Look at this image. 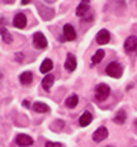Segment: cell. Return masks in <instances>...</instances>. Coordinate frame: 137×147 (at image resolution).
Listing matches in <instances>:
<instances>
[{
  "label": "cell",
  "instance_id": "obj_5",
  "mask_svg": "<svg viewBox=\"0 0 137 147\" xmlns=\"http://www.w3.org/2000/svg\"><path fill=\"white\" fill-rule=\"evenodd\" d=\"M63 37H64V40H69V42L76 40V32H74V27L72 24H64V27H63Z\"/></svg>",
  "mask_w": 137,
  "mask_h": 147
},
{
  "label": "cell",
  "instance_id": "obj_20",
  "mask_svg": "<svg viewBox=\"0 0 137 147\" xmlns=\"http://www.w3.org/2000/svg\"><path fill=\"white\" fill-rule=\"evenodd\" d=\"M1 36H3V42H4V43H11L13 37H11V34L6 30V27H4V26L1 27Z\"/></svg>",
  "mask_w": 137,
  "mask_h": 147
},
{
  "label": "cell",
  "instance_id": "obj_3",
  "mask_svg": "<svg viewBox=\"0 0 137 147\" xmlns=\"http://www.w3.org/2000/svg\"><path fill=\"white\" fill-rule=\"evenodd\" d=\"M33 43H34V46H36L37 49H40V50L47 47V39H46L45 34L40 33V32L34 33V36H33Z\"/></svg>",
  "mask_w": 137,
  "mask_h": 147
},
{
  "label": "cell",
  "instance_id": "obj_8",
  "mask_svg": "<svg viewBox=\"0 0 137 147\" xmlns=\"http://www.w3.org/2000/svg\"><path fill=\"white\" fill-rule=\"evenodd\" d=\"M96 42L99 45H107L110 42V33H109V30H106V29L100 30L97 33V36H96Z\"/></svg>",
  "mask_w": 137,
  "mask_h": 147
},
{
  "label": "cell",
  "instance_id": "obj_1",
  "mask_svg": "<svg viewBox=\"0 0 137 147\" xmlns=\"http://www.w3.org/2000/svg\"><path fill=\"white\" fill-rule=\"evenodd\" d=\"M106 73H107L110 77H113V79H120L121 74H123V67H121L120 63L111 61V63L106 67Z\"/></svg>",
  "mask_w": 137,
  "mask_h": 147
},
{
  "label": "cell",
  "instance_id": "obj_4",
  "mask_svg": "<svg viewBox=\"0 0 137 147\" xmlns=\"http://www.w3.org/2000/svg\"><path fill=\"white\" fill-rule=\"evenodd\" d=\"M26 24H27V17H26V14L17 13V14L14 16V19H13V26L17 27V29H24Z\"/></svg>",
  "mask_w": 137,
  "mask_h": 147
},
{
  "label": "cell",
  "instance_id": "obj_12",
  "mask_svg": "<svg viewBox=\"0 0 137 147\" xmlns=\"http://www.w3.org/2000/svg\"><path fill=\"white\" fill-rule=\"evenodd\" d=\"M126 119H127V113H126V110H123V109H120L116 114H114V117H113V121L116 123V124H123L124 121H126Z\"/></svg>",
  "mask_w": 137,
  "mask_h": 147
},
{
  "label": "cell",
  "instance_id": "obj_17",
  "mask_svg": "<svg viewBox=\"0 0 137 147\" xmlns=\"http://www.w3.org/2000/svg\"><path fill=\"white\" fill-rule=\"evenodd\" d=\"M77 103H79V96L77 94H72V96H69L66 98V106L69 109H74L77 106Z\"/></svg>",
  "mask_w": 137,
  "mask_h": 147
},
{
  "label": "cell",
  "instance_id": "obj_15",
  "mask_svg": "<svg viewBox=\"0 0 137 147\" xmlns=\"http://www.w3.org/2000/svg\"><path fill=\"white\" fill-rule=\"evenodd\" d=\"M33 110H34V111H37V113H47L50 109H49V106H47L46 103L36 101V103L33 104Z\"/></svg>",
  "mask_w": 137,
  "mask_h": 147
},
{
  "label": "cell",
  "instance_id": "obj_7",
  "mask_svg": "<svg viewBox=\"0 0 137 147\" xmlns=\"http://www.w3.org/2000/svg\"><path fill=\"white\" fill-rule=\"evenodd\" d=\"M76 66H77V61H76L74 54L69 53L67 57H66V61H64V69H66L67 71H74V70H76Z\"/></svg>",
  "mask_w": 137,
  "mask_h": 147
},
{
  "label": "cell",
  "instance_id": "obj_22",
  "mask_svg": "<svg viewBox=\"0 0 137 147\" xmlns=\"http://www.w3.org/2000/svg\"><path fill=\"white\" fill-rule=\"evenodd\" d=\"M29 104H30V103H29L27 100H24V101H23V106H24V107H30Z\"/></svg>",
  "mask_w": 137,
  "mask_h": 147
},
{
  "label": "cell",
  "instance_id": "obj_2",
  "mask_svg": "<svg viewBox=\"0 0 137 147\" xmlns=\"http://www.w3.org/2000/svg\"><path fill=\"white\" fill-rule=\"evenodd\" d=\"M109 94H110V87L107 84L101 83V84H99L96 87V98L99 101H104L106 98L109 97Z\"/></svg>",
  "mask_w": 137,
  "mask_h": 147
},
{
  "label": "cell",
  "instance_id": "obj_16",
  "mask_svg": "<svg viewBox=\"0 0 137 147\" xmlns=\"http://www.w3.org/2000/svg\"><path fill=\"white\" fill-rule=\"evenodd\" d=\"M53 83H54V77L51 74H46V77L43 79V82H42V86H43L45 90H50L51 86H53Z\"/></svg>",
  "mask_w": 137,
  "mask_h": 147
},
{
  "label": "cell",
  "instance_id": "obj_10",
  "mask_svg": "<svg viewBox=\"0 0 137 147\" xmlns=\"http://www.w3.org/2000/svg\"><path fill=\"white\" fill-rule=\"evenodd\" d=\"M136 49H137V37L136 36L127 37L126 42H124V50L129 51V53H132V51H134Z\"/></svg>",
  "mask_w": 137,
  "mask_h": 147
},
{
  "label": "cell",
  "instance_id": "obj_24",
  "mask_svg": "<svg viewBox=\"0 0 137 147\" xmlns=\"http://www.w3.org/2000/svg\"><path fill=\"white\" fill-rule=\"evenodd\" d=\"M134 127L137 129V120H134Z\"/></svg>",
  "mask_w": 137,
  "mask_h": 147
},
{
  "label": "cell",
  "instance_id": "obj_23",
  "mask_svg": "<svg viewBox=\"0 0 137 147\" xmlns=\"http://www.w3.org/2000/svg\"><path fill=\"white\" fill-rule=\"evenodd\" d=\"M22 3H23V4H29V3H32V1H29V0H22Z\"/></svg>",
  "mask_w": 137,
  "mask_h": 147
},
{
  "label": "cell",
  "instance_id": "obj_13",
  "mask_svg": "<svg viewBox=\"0 0 137 147\" xmlns=\"http://www.w3.org/2000/svg\"><path fill=\"white\" fill-rule=\"evenodd\" d=\"M19 80H20V83H22V84L29 86V84L32 83V80H33V73H32V71H23V73L20 74Z\"/></svg>",
  "mask_w": 137,
  "mask_h": 147
},
{
  "label": "cell",
  "instance_id": "obj_6",
  "mask_svg": "<svg viewBox=\"0 0 137 147\" xmlns=\"http://www.w3.org/2000/svg\"><path fill=\"white\" fill-rule=\"evenodd\" d=\"M107 136H109L107 129H106V127H99V129L93 133V140H94L96 143H100V142L106 140V139H107Z\"/></svg>",
  "mask_w": 137,
  "mask_h": 147
},
{
  "label": "cell",
  "instance_id": "obj_9",
  "mask_svg": "<svg viewBox=\"0 0 137 147\" xmlns=\"http://www.w3.org/2000/svg\"><path fill=\"white\" fill-rule=\"evenodd\" d=\"M16 143L20 147H29L33 144V139L30 136H27V134H19L16 137Z\"/></svg>",
  "mask_w": 137,
  "mask_h": 147
},
{
  "label": "cell",
  "instance_id": "obj_14",
  "mask_svg": "<svg viewBox=\"0 0 137 147\" xmlns=\"http://www.w3.org/2000/svg\"><path fill=\"white\" fill-rule=\"evenodd\" d=\"M91 120H93V116H91V113H89V111H84V113L80 116L79 124H80L82 127H86V126H89V124L91 123Z\"/></svg>",
  "mask_w": 137,
  "mask_h": 147
},
{
  "label": "cell",
  "instance_id": "obj_11",
  "mask_svg": "<svg viewBox=\"0 0 137 147\" xmlns=\"http://www.w3.org/2000/svg\"><path fill=\"white\" fill-rule=\"evenodd\" d=\"M89 9H90L89 1H87V0H84V1H82V3L77 6V9H76V14H77L79 17H83V16L89 11Z\"/></svg>",
  "mask_w": 137,
  "mask_h": 147
},
{
  "label": "cell",
  "instance_id": "obj_21",
  "mask_svg": "<svg viewBox=\"0 0 137 147\" xmlns=\"http://www.w3.org/2000/svg\"><path fill=\"white\" fill-rule=\"evenodd\" d=\"M46 147H61L60 143H53V142H46Z\"/></svg>",
  "mask_w": 137,
  "mask_h": 147
},
{
  "label": "cell",
  "instance_id": "obj_18",
  "mask_svg": "<svg viewBox=\"0 0 137 147\" xmlns=\"http://www.w3.org/2000/svg\"><path fill=\"white\" fill-rule=\"evenodd\" d=\"M53 69V61L50 60V59H46V60H43V63L40 64V71L42 73H49L50 70Z\"/></svg>",
  "mask_w": 137,
  "mask_h": 147
},
{
  "label": "cell",
  "instance_id": "obj_19",
  "mask_svg": "<svg viewBox=\"0 0 137 147\" xmlns=\"http://www.w3.org/2000/svg\"><path fill=\"white\" fill-rule=\"evenodd\" d=\"M103 57H104V50H97L96 53H94V56H93V59H91V63L93 64H99L101 60H103Z\"/></svg>",
  "mask_w": 137,
  "mask_h": 147
}]
</instances>
